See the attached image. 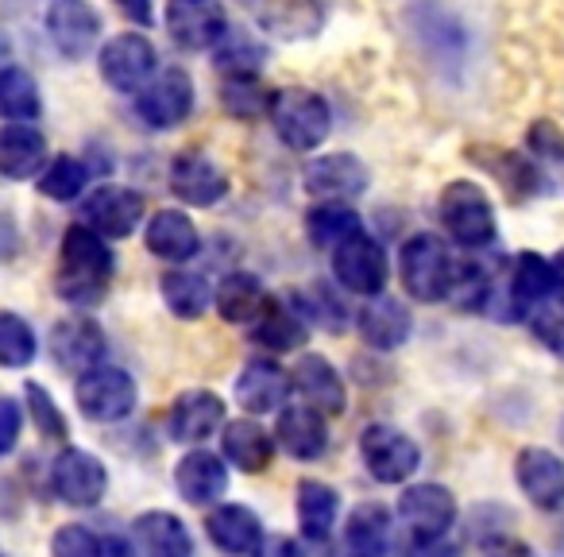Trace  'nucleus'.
<instances>
[{
    "instance_id": "obj_1",
    "label": "nucleus",
    "mask_w": 564,
    "mask_h": 557,
    "mask_svg": "<svg viewBox=\"0 0 564 557\" xmlns=\"http://www.w3.org/2000/svg\"><path fill=\"white\" fill-rule=\"evenodd\" d=\"M112 271H117V256L105 244V236H97L94 228L78 225L66 228L63 251H58V299H66L70 307H94L112 283Z\"/></svg>"
},
{
    "instance_id": "obj_2",
    "label": "nucleus",
    "mask_w": 564,
    "mask_h": 557,
    "mask_svg": "<svg viewBox=\"0 0 564 557\" xmlns=\"http://www.w3.org/2000/svg\"><path fill=\"white\" fill-rule=\"evenodd\" d=\"M271 125L279 140L294 151H314L329 140L333 132V109L314 89H279L271 97Z\"/></svg>"
},
{
    "instance_id": "obj_3",
    "label": "nucleus",
    "mask_w": 564,
    "mask_h": 557,
    "mask_svg": "<svg viewBox=\"0 0 564 557\" xmlns=\"http://www.w3.org/2000/svg\"><path fill=\"white\" fill-rule=\"evenodd\" d=\"M399 275L410 299L417 302L448 299V287H453V275H456V256L448 251V244L437 233H414L402 244Z\"/></svg>"
},
{
    "instance_id": "obj_4",
    "label": "nucleus",
    "mask_w": 564,
    "mask_h": 557,
    "mask_svg": "<svg viewBox=\"0 0 564 557\" xmlns=\"http://www.w3.org/2000/svg\"><path fill=\"white\" fill-rule=\"evenodd\" d=\"M441 225H445V233L468 251L491 248V244L499 240L491 197H487L476 182H448L445 194H441Z\"/></svg>"
},
{
    "instance_id": "obj_5",
    "label": "nucleus",
    "mask_w": 564,
    "mask_h": 557,
    "mask_svg": "<svg viewBox=\"0 0 564 557\" xmlns=\"http://www.w3.org/2000/svg\"><path fill=\"white\" fill-rule=\"evenodd\" d=\"M360 457L368 464L371 480L379 484H406L417 469H422V449L410 433L399 426L376 422L360 433Z\"/></svg>"
},
{
    "instance_id": "obj_6",
    "label": "nucleus",
    "mask_w": 564,
    "mask_h": 557,
    "mask_svg": "<svg viewBox=\"0 0 564 557\" xmlns=\"http://www.w3.org/2000/svg\"><path fill=\"white\" fill-rule=\"evenodd\" d=\"M74 403L89 422H120L135 410V379L112 364H97L78 376Z\"/></svg>"
},
{
    "instance_id": "obj_7",
    "label": "nucleus",
    "mask_w": 564,
    "mask_h": 557,
    "mask_svg": "<svg viewBox=\"0 0 564 557\" xmlns=\"http://www.w3.org/2000/svg\"><path fill=\"white\" fill-rule=\"evenodd\" d=\"M51 492L70 507H97L109 492V469L89 449H63L51 464Z\"/></svg>"
},
{
    "instance_id": "obj_8",
    "label": "nucleus",
    "mask_w": 564,
    "mask_h": 557,
    "mask_svg": "<svg viewBox=\"0 0 564 557\" xmlns=\"http://www.w3.org/2000/svg\"><path fill=\"white\" fill-rule=\"evenodd\" d=\"M333 275L345 291L376 299V294H383L387 283V251L368 233H356L352 240H345L333 251Z\"/></svg>"
},
{
    "instance_id": "obj_9",
    "label": "nucleus",
    "mask_w": 564,
    "mask_h": 557,
    "mask_svg": "<svg viewBox=\"0 0 564 557\" xmlns=\"http://www.w3.org/2000/svg\"><path fill=\"white\" fill-rule=\"evenodd\" d=\"M194 109V82L186 71L171 66L135 94V113L148 128H178Z\"/></svg>"
},
{
    "instance_id": "obj_10",
    "label": "nucleus",
    "mask_w": 564,
    "mask_h": 557,
    "mask_svg": "<svg viewBox=\"0 0 564 557\" xmlns=\"http://www.w3.org/2000/svg\"><path fill=\"white\" fill-rule=\"evenodd\" d=\"M166 32L182 51H213L228 32L220 0H171L166 4Z\"/></svg>"
},
{
    "instance_id": "obj_11",
    "label": "nucleus",
    "mask_w": 564,
    "mask_h": 557,
    "mask_svg": "<svg viewBox=\"0 0 564 557\" xmlns=\"http://www.w3.org/2000/svg\"><path fill=\"white\" fill-rule=\"evenodd\" d=\"M143 221V194L128 186H97L94 194L82 202V225L94 228L105 240H120L132 236Z\"/></svg>"
},
{
    "instance_id": "obj_12",
    "label": "nucleus",
    "mask_w": 564,
    "mask_h": 557,
    "mask_svg": "<svg viewBox=\"0 0 564 557\" xmlns=\"http://www.w3.org/2000/svg\"><path fill=\"white\" fill-rule=\"evenodd\" d=\"M97 63H101V78L109 82L112 89L135 94V89H143L151 82L159 58H155V47H151L140 32H128V35H117V40L105 43Z\"/></svg>"
},
{
    "instance_id": "obj_13",
    "label": "nucleus",
    "mask_w": 564,
    "mask_h": 557,
    "mask_svg": "<svg viewBox=\"0 0 564 557\" xmlns=\"http://www.w3.org/2000/svg\"><path fill=\"white\" fill-rule=\"evenodd\" d=\"M240 9L279 40H310L325 24V0H240Z\"/></svg>"
},
{
    "instance_id": "obj_14",
    "label": "nucleus",
    "mask_w": 564,
    "mask_h": 557,
    "mask_svg": "<svg viewBox=\"0 0 564 557\" xmlns=\"http://www.w3.org/2000/svg\"><path fill=\"white\" fill-rule=\"evenodd\" d=\"M47 32L58 55L78 63V58H86L97 47L101 17H97V9L89 0H55L47 9Z\"/></svg>"
},
{
    "instance_id": "obj_15",
    "label": "nucleus",
    "mask_w": 564,
    "mask_h": 557,
    "mask_svg": "<svg viewBox=\"0 0 564 557\" xmlns=\"http://www.w3.org/2000/svg\"><path fill=\"white\" fill-rule=\"evenodd\" d=\"M399 515L414 538H445L456 523V495L445 484H410L399 495Z\"/></svg>"
},
{
    "instance_id": "obj_16",
    "label": "nucleus",
    "mask_w": 564,
    "mask_h": 557,
    "mask_svg": "<svg viewBox=\"0 0 564 557\" xmlns=\"http://www.w3.org/2000/svg\"><path fill=\"white\" fill-rule=\"evenodd\" d=\"M514 480L538 511H564V461L553 449H522L514 461Z\"/></svg>"
},
{
    "instance_id": "obj_17",
    "label": "nucleus",
    "mask_w": 564,
    "mask_h": 557,
    "mask_svg": "<svg viewBox=\"0 0 564 557\" xmlns=\"http://www.w3.org/2000/svg\"><path fill=\"white\" fill-rule=\"evenodd\" d=\"M220 426H225V399L205 392V387L182 392L171 403V415H166V433L182 446H197V441L213 438Z\"/></svg>"
},
{
    "instance_id": "obj_18",
    "label": "nucleus",
    "mask_w": 564,
    "mask_h": 557,
    "mask_svg": "<svg viewBox=\"0 0 564 557\" xmlns=\"http://www.w3.org/2000/svg\"><path fill=\"white\" fill-rule=\"evenodd\" d=\"M291 387L302 395L306 407L322 410V415H345V407H348L345 379H340V372L333 368L329 356H322V353H306L299 364H294Z\"/></svg>"
},
{
    "instance_id": "obj_19",
    "label": "nucleus",
    "mask_w": 564,
    "mask_h": 557,
    "mask_svg": "<svg viewBox=\"0 0 564 557\" xmlns=\"http://www.w3.org/2000/svg\"><path fill=\"white\" fill-rule=\"evenodd\" d=\"M171 194L186 205H197V210H209L220 197L228 194V179L209 156L202 151H182L171 163Z\"/></svg>"
},
{
    "instance_id": "obj_20",
    "label": "nucleus",
    "mask_w": 564,
    "mask_h": 557,
    "mask_svg": "<svg viewBox=\"0 0 564 557\" xmlns=\"http://www.w3.org/2000/svg\"><path fill=\"white\" fill-rule=\"evenodd\" d=\"M310 194L329 197V202H345V197H360L368 190V167L356 159L352 151H333V156H317L302 174Z\"/></svg>"
},
{
    "instance_id": "obj_21",
    "label": "nucleus",
    "mask_w": 564,
    "mask_h": 557,
    "mask_svg": "<svg viewBox=\"0 0 564 557\" xmlns=\"http://www.w3.org/2000/svg\"><path fill=\"white\" fill-rule=\"evenodd\" d=\"M232 392H236V403L248 410V418L251 415H271V410H279L282 403H286V395H291V376H286L282 364L259 356V361L243 364V372L236 376Z\"/></svg>"
},
{
    "instance_id": "obj_22",
    "label": "nucleus",
    "mask_w": 564,
    "mask_h": 557,
    "mask_svg": "<svg viewBox=\"0 0 564 557\" xmlns=\"http://www.w3.org/2000/svg\"><path fill=\"white\" fill-rule=\"evenodd\" d=\"M174 488H178V495L189 507H209L228 488L225 457L209 453V449H189V453L174 464Z\"/></svg>"
},
{
    "instance_id": "obj_23",
    "label": "nucleus",
    "mask_w": 564,
    "mask_h": 557,
    "mask_svg": "<svg viewBox=\"0 0 564 557\" xmlns=\"http://www.w3.org/2000/svg\"><path fill=\"white\" fill-rule=\"evenodd\" d=\"M205 531L213 546L228 557H256V549L263 546V523L243 503H220L217 511H209Z\"/></svg>"
},
{
    "instance_id": "obj_24",
    "label": "nucleus",
    "mask_w": 564,
    "mask_h": 557,
    "mask_svg": "<svg viewBox=\"0 0 564 557\" xmlns=\"http://www.w3.org/2000/svg\"><path fill=\"white\" fill-rule=\"evenodd\" d=\"M274 441L282 446V453H291L294 461H317L329 449V426L325 415L314 407H286L279 410V426H274Z\"/></svg>"
},
{
    "instance_id": "obj_25",
    "label": "nucleus",
    "mask_w": 564,
    "mask_h": 557,
    "mask_svg": "<svg viewBox=\"0 0 564 557\" xmlns=\"http://www.w3.org/2000/svg\"><path fill=\"white\" fill-rule=\"evenodd\" d=\"M51 349H55L58 368L66 372H89L101 364L105 356V333L94 318H66V322L55 325V338H51Z\"/></svg>"
},
{
    "instance_id": "obj_26",
    "label": "nucleus",
    "mask_w": 564,
    "mask_h": 557,
    "mask_svg": "<svg viewBox=\"0 0 564 557\" xmlns=\"http://www.w3.org/2000/svg\"><path fill=\"white\" fill-rule=\"evenodd\" d=\"M143 244H148L151 256L166 259V264H186L202 248V236H197L194 221L178 210H159L155 217H148L143 228Z\"/></svg>"
},
{
    "instance_id": "obj_27",
    "label": "nucleus",
    "mask_w": 564,
    "mask_h": 557,
    "mask_svg": "<svg viewBox=\"0 0 564 557\" xmlns=\"http://www.w3.org/2000/svg\"><path fill=\"white\" fill-rule=\"evenodd\" d=\"M143 557H194V538L174 511H143L132 523Z\"/></svg>"
},
{
    "instance_id": "obj_28",
    "label": "nucleus",
    "mask_w": 564,
    "mask_h": 557,
    "mask_svg": "<svg viewBox=\"0 0 564 557\" xmlns=\"http://www.w3.org/2000/svg\"><path fill=\"white\" fill-rule=\"evenodd\" d=\"M220 453L240 472H267L274 461V438L251 418H232L220 430Z\"/></svg>"
},
{
    "instance_id": "obj_29",
    "label": "nucleus",
    "mask_w": 564,
    "mask_h": 557,
    "mask_svg": "<svg viewBox=\"0 0 564 557\" xmlns=\"http://www.w3.org/2000/svg\"><path fill=\"white\" fill-rule=\"evenodd\" d=\"M47 163V140L32 125H4L0 128V174L12 182L35 179Z\"/></svg>"
},
{
    "instance_id": "obj_30",
    "label": "nucleus",
    "mask_w": 564,
    "mask_h": 557,
    "mask_svg": "<svg viewBox=\"0 0 564 557\" xmlns=\"http://www.w3.org/2000/svg\"><path fill=\"white\" fill-rule=\"evenodd\" d=\"M356 325H360V338L368 341L371 349H379V353H391V349L406 345V338H410V310L402 307L399 299L376 294V299H371L368 307L360 310Z\"/></svg>"
},
{
    "instance_id": "obj_31",
    "label": "nucleus",
    "mask_w": 564,
    "mask_h": 557,
    "mask_svg": "<svg viewBox=\"0 0 564 557\" xmlns=\"http://www.w3.org/2000/svg\"><path fill=\"white\" fill-rule=\"evenodd\" d=\"M556 294V275H553V264L538 251H522L510 267V310L530 318L541 302Z\"/></svg>"
},
{
    "instance_id": "obj_32",
    "label": "nucleus",
    "mask_w": 564,
    "mask_h": 557,
    "mask_svg": "<svg viewBox=\"0 0 564 557\" xmlns=\"http://www.w3.org/2000/svg\"><path fill=\"white\" fill-rule=\"evenodd\" d=\"M306 338H310V325L302 322L299 310L282 307L274 299H267L263 310L256 314V322H251V341L259 349H267V353H294V349H302Z\"/></svg>"
},
{
    "instance_id": "obj_33",
    "label": "nucleus",
    "mask_w": 564,
    "mask_h": 557,
    "mask_svg": "<svg viewBox=\"0 0 564 557\" xmlns=\"http://www.w3.org/2000/svg\"><path fill=\"white\" fill-rule=\"evenodd\" d=\"M391 511L383 503H360L345 523V557H387Z\"/></svg>"
},
{
    "instance_id": "obj_34",
    "label": "nucleus",
    "mask_w": 564,
    "mask_h": 557,
    "mask_svg": "<svg viewBox=\"0 0 564 557\" xmlns=\"http://www.w3.org/2000/svg\"><path fill=\"white\" fill-rule=\"evenodd\" d=\"M340 518V495L325 480H302L299 484V526L310 542H329Z\"/></svg>"
},
{
    "instance_id": "obj_35",
    "label": "nucleus",
    "mask_w": 564,
    "mask_h": 557,
    "mask_svg": "<svg viewBox=\"0 0 564 557\" xmlns=\"http://www.w3.org/2000/svg\"><path fill=\"white\" fill-rule=\"evenodd\" d=\"M263 302H267V291L251 271L225 275L220 287L213 291V307H217V314L225 318V322H236V325L256 322V314L263 310Z\"/></svg>"
},
{
    "instance_id": "obj_36",
    "label": "nucleus",
    "mask_w": 564,
    "mask_h": 557,
    "mask_svg": "<svg viewBox=\"0 0 564 557\" xmlns=\"http://www.w3.org/2000/svg\"><path fill=\"white\" fill-rule=\"evenodd\" d=\"M263 63H267V43L256 40L251 32H243V28H228L217 47H213V66L225 78H256Z\"/></svg>"
},
{
    "instance_id": "obj_37",
    "label": "nucleus",
    "mask_w": 564,
    "mask_h": 557,
    "mask_svg": "<svg viewBox=\"0 0 564 557\" xmlns=\"http://www.w3.org/2000/svg\"><path fill=\"white\" fill-rule=\"evenodd\" d=\"M306 233H310V244L322 251H337L345 240H352L356 233H364L360 225V213L345 202H322L310 210L306 217Z\"/></svg>"
},
{
    "instance_id": "obj_38",
    "label": "nucleus",
    "mask_w": 564,
    "mask_h": 557,
    "mask_svg": "<svg viewBox=\"0 0 564 557\" xmlns=\"http://www.w3.org/2000/svg\"><path fill=\"white\" fill-rule=\"evenodd\" d=\"M43 113V97L35 78L24 66H4L0 71V120L9 125H28Z\"/></svg>"
},
{
    "instance_id": "obj_39",
    "label": "nucleus",
    "mask_w": 564,
    "mask_h": 557,
    "mask_svg": "<svg viewBox=\"0 0 564 557\" xmlns=\"http://www.w3.org/2000/svg\"><path fill=\"white\" fill-rule=\"evenodd\" d=\"M159 291H163L166 310H171L174 318H182V322L202 318L213 302V287L205 283V275H197V271H166Z\"/></svg>"
},
{
    "instance_id": "obj_40",
    "label": "nucleus",
    "mask_w": 564,
    "mask_h": 557,
    "mask_svg": "<svg viewBox=\"0 0 564 557\" xmlns=\"http://www.w3.org/2000/svg\"><path fill=\"white\" fill-rule=\"evenodd\" d=\"M495 159L479 156V151H471V159H476L484 171H491L495 179H502V186L510 190V197L514 202H522V197H533L541 194V186H545V179L538 174V167L530 163L525 156H514V151H491Z\"/></svg>"
},
{
    "instance_id": "obj_41",
    "label": "nucleus",
    "mask_w": 564,
    "mask_h": 557,
    "mask_svg": "<svg viewBox=\"0 0 564 557\" xmlns=\"http://www.w3.org/2000/svg\"><path fill=\"white\" fill-rule=\"evenodd\" d=\"M89 186V167L78 156H55L40 174V194L51 202H74Z\"/></svg>"
},
{
    "instance_id": "obj_42",
    "label": "nucleus",
    "mask_w": 564,
    "mask_h": 557,
    "mask_svg": "<svg viewBox=\"0 0 564 557\" xmlns=\"http://www.w3.org/2000/svg\"><path fill=\"white\" fill-rule=\"evenodd\" d=\"M448 302L464 314H479L491 302V275L476 264V259H456L453 287H448Z\"/></svg>"
},
{
    "instance_id": "obj_43",
    "label": "nucleus",
    "mask_w": 564,
    "mask_h": 557,
    "mask_svg": "<svg viewBox=\"0 0 564 557\" xmlns=\"http://www.w3.org/2000/svg\"><path fill=\"white\" fill-rule=\"evenodd\" d=\"M40 353L35 330L12 310H0V368H28Z\"/></svg>"
},
{
    "instance_id": "obj_44",
    "label": "nucleus",
    "mask_w": 564,
    "mask_h": 557,
    "mask_svg": "<svg viewBox=\"0 0 564 557\" xmlns=\"http://www.w3.org/2000/svg\"><path fill=\"white\" fill-rule=\"evenodd\" d=\"M271 97L274 94L259 86V78H225V86H220V105L236 120H256L271 113Z\"/></svg>"
},
{
    "instance_id": "obj_45",
    "label": "nucleus",
    "mask_w": 564,
    "mask_h": 557,
    "mask_svg": "<svg viewBox=\"0 0 564 557\" xmlns=\"http://www.w3.org/2000/svg\"><path fill=\"white\" fill-rule=\"evenodd\" d=\"M24 399H28V415H32V422H35V430L43 433V438H51V441H63L66 433H70V426H66V415L58 410V403L51 399V392L43 384H28L24 387Z\"/></svg>"
},
{
    "instance_id": "obj_46",
    "label": "nucleus",
    "mask_w": 564,
    "mask_h": 557,
    "mask_svg": "<svg viewBox=\"0 0 564 557\" xmlns=\"http://www.w3.org/2000/svg\"><path fill=\"white\" fill-rule=\"evenodd\" d=\"M525 322H530L533 338H538L549 353L564 361V294H549V299L541 302Z\"/></svg>"
},
{
    "instance_id": "obj_47",
    "label": "nucleus",
    "mask_w": 564,
    "mask_h": 557,
    "mask_svg": "<svg viewBox=\"0 0 564 557\" xmlns=\"http://www.w3.org/2000/svg\"><path fill=\"white\" fill-rule=\"evenodd\" d=\"M51 557H105V542L89 526L66 523L51 538Z\"/></svg>"
},
{
    "instance_id": "obj_48",
    "label": "nucleus",
    "mask_w": 564,
    "mask_h": 557,
    "mask_svg": "<svg viewBox=\"0 0 564 557\" xmlns=\"http://www.w3.org/2000/svg\"><path fill=\"white\" fill-rule=\"evenodd\" d=\"M525 148L545 163H564V132L549 120H533L530 132H525Z\"/></svg>"
},
{
    "instance_id": "obj_49",
    "label": "nucleus",
    "mask_w": 564,
    "mask_h": 557,
    "mask_svg": "<svg viewBox=\"0 0 564 557\" xmlns=\"http://www.w3.org/2000/svg\"><path fill=\"white\" fill-rule=\"evenodd\" d=\"M20 430H24V410L17 399L0 395V457H9L20 446Z\"/></svg>"
},
{
    "instance_id": "obj_50",
    "label": "nucleus",
    "mask_w": 564,
    "mask_h": 557,
    "mask_svg": "<svg viewBox=\"0 0 564 557\" xmlns=\"http://www.w3.org/2000/svg\"><path fill=\"white\" fill-rule=\"evenodd\" d=\"M256 557H306L302 554V546L294 538H263V546L256 549Z\"/></svg>"
},
{
    "instance_id": "obj_51",
    "label": "nucleus",
    "mask_w": 564,
    "mask_h": 557,
    "mask_svg": "<svg viewBox=\"0 0 564 557\" xmlns=\"http://www.w3.org/2000/svg\"><path fill=\"white\" fill-rule=\"evenodd\" d=\"M20 251V228L9 213H0V259H12Z\"/></svg>"
},
{
    "instance_id": "obj_52",
    "label": "nucleus",
    "mask_w": 564,
    "mask_h": 557,
    "mask_svg": "<svg viewBox=\"0 0 564 557\" xmlns=\"http://www.w3.org/2000/svg\"><path fill=\"white\" fill-rule=\"evenodd\" d=\"M406 557H456V549L445 538H414Z\"/></svg>"
},
{
    "instance_id": "obj_53",
    "label": "nucleus",
    "mask_w": 564,
    "mask_h": 557,
    "mask_svg": "<svg viewBox=\"0 0 564 557\" xmlns=\"http://www.w3.org/2000/svg\"><path fill=\"white\" fill-rule=\"evenodd\" d=\"M117 9L124 12L128 20H135V24H151V20H155L151 0H117Z\"/></svg>"
},
{
    "instance_id": "obj_54",
    "label": "nucleus",
    "mask_w": 564,
    "mask_h": 557,
    "mask_svg": "<svg viewBox=\"0 0 564 557\" xmlns=\"http://www.w3.org/2000/svg\"><path fill=\"white\" fill-rule=\"evenodd\" d=\"M105 557H135L132 546H128L124 538H109L105 542Z\"/></svg>"
},
{
    "instance_id": "obj_55",
    "label": "nucleus",
    "mask_w": 564,
    "mask_h": 557,
    "mask_svg": "<svg viewBox=\"0 0 564 557\" xmlns=\"http://www.w3.org/2000/svg\"><path fill=\"white\" fill-rule=\"evenodd\" d=\"M553 275H556V287L564 291V248H561V256L553 259Z\"/></svg>"
},
{
    "instance_id": "obj_56",
    "label": "nucleus",
    "mask_w": 564,
    "mask_h": 557,
    "mask_svg": "<svg viewBox=\"0 0 564 557\" xmlns=\"http://www.w3.org/2000/svg\"><path fill=\"white\" fill-rule=\"evenodd\" d=\"M491 557H533L530 549H518V546H510V549H495Z\"/></svg>"
},
{
    "instance_id": "obj_57",
    "label": "nucleus",
    "mask_w": 564,
    "mask_h": 557,
    "mask_svg": "<svg viewBox=\"0 0 564 557\" xmlns=\"http://www.w3.org/2000/svg\"><path fill=\"white\" fill-rule=\"evenodd\" d=\"M4 63H9V43L0 40V71H4Z\"/></svg>"
},
{
    "instance_id": "obj_58",
    "label": "nucleus",
    "mask_w": 564,
    "mask_h": 557,
    "mask_svg": "<svg viewBox=\"0 0 564 557\" xmlns=\"http://www.w3.org/2000/svg\"><path fill=\"white\" fill-rule=\"evenodd\" d=\"M0 557H4V549H0Z\"/></svg>"
},
{
    "instance_id": "obj_59",
    "label": "nucleus",
    "mask_w": 564,
    "mask_h": 557,
    "mask_svg": "<svg viewBox=\"0 0 564 557\" xmlns=\"http://www.w3.org/2000/svg\"><path fill=\"white\" fill-rule=\"evenodd\" d=\"M561 430H564V426H561Z\"/></svg>"
}]
</instances>
